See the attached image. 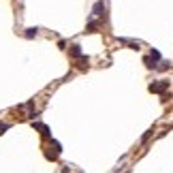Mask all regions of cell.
<instances>
[{"label": "cell", "mask_w": 173, "mask_h": 173, "mask_svg": "<svg viewBox=\"0 0 173 173\" xmlns=\"http://www.w3.org/2000/svg\"><path fill=\"white\" fill-rule=\"evenodd\" d=\"M99 22H96V19H90V22H88V26H86V32H90V34H92V32H96V30H99Z\"/></svg>", "instance_id": "cell-5"}, {"label": "cell", "mask_w": 173, "mask_h": 173, "mask_svg": "<svg viewBox=\"0 0 173 173\" xmlns=\"http://www.w3.org/2000/svg\"><path fill=\"white\" fill-rule=\"evenodd\" d=\"M32 126H34V130H38V133H41V135L45 137V139H49V137H51V130H49V126H47V124L32 122Z\"/></svg>", "instance_id": "cell-2"}, {"label": "cell", "mask_w": 173, "mask_h": 173, "mask_svg": "<svg viewBox=\"0 0 173 173\" xmlns=\"http://www.w3.org/2000/svg\"><path fill=\"white\" fill-rule=\"evenodd\" d=\"M152 133H154V128H150L148 133H145V135L141 137V141H148V139H150V135H152Z\"/></svg>", "instance_id": "cell-12"}, {"label": "cell", "mask_w": 173, "mask_h": 173, "mask_svg": "<svg viewBox=\"0 0 173 173\" xmlns=\"http://www.w3.org/2000/svg\"><path fill=\"white\" fill-rule=\"evenodd\" d=\"M150 56H152L154 60H158V62H160V51H158V49H152V51H150Z\"/></svg>", "instance_id": "cell-10"}, {"label": "cell", "mask_w": 173, "mask_h": 173, "mask_svg": "<svg viewBox=\"0 0 173 173\" xmlns=\"http://www.w3.org/2000/svg\"><path fill=\"white\" fill-rule=\"evenodd\" d=\"M69 56L77 60L79 56H84V51H81V47H79V45H71V47H69Z\"/></svg>", "instance_id": "cell-4"}, {"label": "cell", "mask_w": 173, "mask_h": 173, "mask_svg": "<svg viewBox=\"0 0 173 173\" xmlns=\"http://www.w3.org/2000/svg\"><path fill=\"white\" fill-rule=\"evenodd\" d=\"M143 64H145L148 69H156V66H158V60H154L152 56H145V58H143Z\"/></svg>", "instance_id": "cell-7"}, {"label": "cell", "mask_w": 173, "mask_h": 173, "mask_svg": "<svg viewBox=\"0 0 173 173\" xmlns=\"http://www.w3.org/2000/svg\"><path fill=\"white\" fill-rule=\"evenodd\" d=\"M105 11H107V9H105V2H103V0H99V2L94 4V9H92V13H94L96 17H105V15H107Z\"/></svg>", "instance_id": "cell-3"}, {"label": "cell", "mask_w": 173, "mask_h": 173, "mask_svg": "<svg viewBox=\"0 0 173 173\" xmlns=\"http://www.w3.org/2000/svg\"><path fill=\"white\" fill-rule=\"evenodd\" d=\"M9 128H11V124H7V122H0V135H2V133H7Z\"/></svg>", "instance_id": "cell-9"}, {"label": "cell", "mask_w": 173, "mask_h": 173, "mask_svg": "<svg viewBox=\"0 0 173 173\" xmlns=\"http://www.w3.org/2000/svg\"><path fill=\"white\" fill-rule=\"evenodd\" d=\"M148 90L152 92V94H162V92L169 90V81H165V79H160V81H152V84L148 86Z\"/></svg>", "instance_id": "cell-1"}, {"label": "cell", "mask_w": 173, "mask_h": 173, "mask_svg": "<svg viewBox=\"0 0 173 173\" xmlns=\"http://www.w3.org/2000/svg\"><path fill=\"white\" fill-rule=\"evenodd\" d=\"M37 34H38V28H26V32H24L26 38H34Z\"/></svg>", "instance_id": "cell-8"}, {"label": "cell", "mask_w": 173, "mask_h": 173, "mask_svg": "<svg viewBox=\"0 0 173 173\" xmlns=\"http://www.w3.org/2000/svg\"><path fill=\"white\" fill-rule=\"evenodd\" d=\"M88 64H90V60H88L86 56H79V58H77V69L86 71V69H88Z\"/></svg>", "instance_id": "cell-6"}, {"label": "cell", "mask_w": 173, "mask_h": 173, "mask_svg": "<svg viewBox=\"0 0 173 173\" xmlns=\"http://www.w3.org/2000/svg\"><path fill=\"white\" fill-rule=\"evenodd\" d=\"M169 66H171V64H169V62H160V64H158V66H156V69H158V71H167V69H169Z\"/></svg>", "instance_id": "cell-11"}]
</instances>
